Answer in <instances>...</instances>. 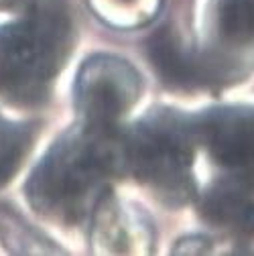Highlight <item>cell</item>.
Instances as JSON below:
<instances>
[{"label":"cell","mask_w":254,"mask_h":256,"mask_svg":"<svg viewBox=\"0 0 254 256\" xmlns=\"http://www.w3.org/2000/svg\"><path fill=\"white\" fill-rule=\"evenodd\" d=\"M124 173L122 126L100 128L78 122L59 136L30 173L24 194L35 212L57 222H82Z\"/></svg>","instance_id":"cell-1"},{"label":"cell","mask_w":254,"mask_h":256,"mask_svg":"<svg viewBox=\"0 0 254 256\" xmlns=\"http://www.w3.org/2000/svg\"><path fill=\"white\" fill-rule=\"evenodd\" d=\"M72 45V18L55 0H39L0 26V96L20 106L43 102Z\"/></svg>","instance_id":"cell-2"},{"label":"cell","mask_w":254,"mask_h":256,"mask_svg":"<svg viewBox=\"0 0 254 256\" xmlns=\"http://www.w3.org/2000/svg\"><path fill=\"white\" fill-rule=\"evenodd\" d=\"M198 134L194 116L169 106H156L128 130L122 128L124 173L171 206L198 196L194 175Z\"/></svg>","instance_id":"cell-3"},{"label":"cell","mask_w":254,"mask_h":256,"mask_svg":"<svg viewBox=\"0 0 254 256\" xmlns=\"http://www.w3.org/2000/svg\"><path fill=\"white\" fill-rule=\"evenodd\" d=\"M142 96V78L122 57L98 53L84 61L74 98L80 120L100 128H120Z\"/></svg>","instance_id":"cell-4"},{"label":"cell","mask_w":254,"mask_h":256,"mask_svg":"<svg viewBox=\"0 0 254 256\" xmlns=\"http://www.w3.org/2000/svg\"><path fill=\"white\" fill-rule=\"evenodd\" d=\"M198 144L228 175L254 183V106H212L194 116Z\"/></svg>","instance_id":"cell-5"},{"label":"cell","mask_w":254,"mask_h":256,"mask_svg":"<svg viewBox=\"0 0 254 256\" xmlns=\"http://www.w3.org/2000/svg\"><path fill=\"white\" fill-rule=\"evenodd\" d=\"M154 74L175 92H196L216 84L218 70L206 53L185 47L171 28H158L146 43Z\"/></svg>","instance_id":"cell-6"},{"label":"cell","mask_w":254,"mask_h":256,"mask_svg":"<svg viewBox=\"0 0 254 256\" xmlns=\"http://www.w3.org/2000/svg\"><path fill=\"white\" fill-rule=\"evenodd\" d=\"M204 28L208 57L222 61L254 53V0H208Z\"/></svg>","instance_id":"cell-7"},{"label":"cell","mask_w":254,"mask_h":256,"mask_svg":"<svg viewBox=\"0 0 254 256\" xmlns=\"http://www.w3.org/2000/svg\"><path fill=\"white\" fill-rule=\"evenodd\" d=\"M200 214L210 226L254 236V183L232 175L212 183L200 200Z\"/></svg>","instance_id":"cell-8"},{"label":"cell","mask_w":254,"mask_h":256,"mask_svg":"<svg viewBox=\"0 0 254 256\" xmlns=\"http://www.w3.org/2000/svg\"><path fill=\"white\" fill-rule=\"evenodd\" d=\"M90 4L102 20L120 28H136L158 14L163 0H90Z\"/></svg>","instance_id":"cell-9"},{"label":"cell","mask_w":254,"mask_h":256,"mask_svg":"<svg viewBox=\"0 0 254 256\" xmlns=\"http://www.w3.org/2000/svg\"><path fill=\"white\" fill-rule=\"evenodd\" d=\"M30 142H33V130L28 124L6 122L0 116V187L8 183V179H12L18 171Z\"/></svg>","instance_id":"cell-10"},{"label":"cell","mask_w":254,"mask_h":256,"mask_svg":"<svg viewBox=\"0 0 254 256\" xmlns=\"http://www.w3.org/2000/svg\"><path fill=\"white\" fill-rule=\"evenodd\" d=\"M39 0H0V10L8 12H24L28 8H33Z\"/></svg>","instance_id":"cell-11"}]
</instances>
